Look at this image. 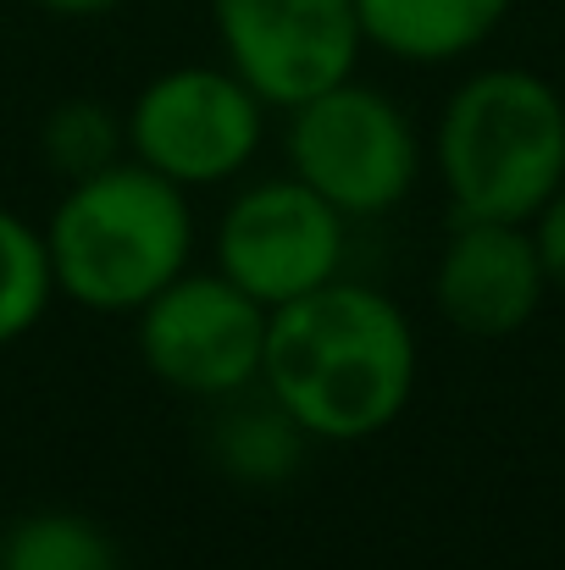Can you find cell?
<instances>
[{"label": "cell", "instance_id": "1", "mask_svg": "<svg viewBox=\"0 0 565 570\" xmlns=\"http://www.w3.org/2000/svg\"><path fill=\"white\" fill-rule=\"evenodd\" d=\"M421 372L410 316L367 283H322L266 322L261 387L311 443H367L388 432Z\"/></svg>", "mask_w": 565, "mask_h": 570}, {"label": "cell", "instance_id": "2", "mask_svg": "<svg viewBox=\"0 0 565 570\" xmlns=\"http://www.w3.org/2000/svg\"><path fill=\"white\" fill-rule=\"evenodd\" d=\"M45 249L61 299L100 316H139L194 261L188 189L128 156L67 184L45 222Z\"/></svg>", "mask_w": 565, "mask_h": 570}, {"label": "cell", "instance_id": "3", "mask_svg": "<svg viewBox=\"0 0 565 570\" xmlns=\"http://www.w3.org/2000/svg\"><path fill=\"white\" fill-rule=\"evenodd\" d=\"M432 167L455 216L533 222L565 184V100L527 67L455 83L432 128Z\"/></svg>", "mask_w": 565, "mask_h": 570}, {"label": "cell", "instance_id": "4", "mask_svg": "<svg viewBox=\"0 0 565 570\" xmlns=\"http://www.w3.org/2000/svg\"><path fill=\"white\" fill-rule=\"evenodd\" d=\"M283 156L300 184H311L350 222L388 216L421 178V139L410 111L361 78L289 106Z\"/></svg>", "mask_w": 565, "mask_h": 570}, {"label": "cell", "instance_id": "5", "mask_svg": "<svg viewBox=\"0 0 565 570\" xmlns=\"http://www.w3.org/2000/svg\"><path fill=\"white\" fill-rule=\"evenodd\" d=\"M123 122L139 167L178 189H211L255 161L266 139V100L233 67H173L134 95Z\"/></svg>", "mask_w": 565, "mask_h": 570}, {"label": "cell", "instance_id": "6", "mask_svg": "<svg viewBox=\"0 0 565 570\" xmlns=\"http://www.w3.org/2000/svg\"><path fill=\"white\" fill-rule=\"evenodd\" d=\"M272 311L222 272H184L139 311V361L188 399H233L261 387Z\"/></svg>", "mask_w": 565, "mask_h": 570}, {"label": "cell", "instance_id": "7", "mask_svg": "<svg viewBox=\"0 0 565 570\" xmlns=\"http://www.w3.org/2000/svg\"><path fill=\"white\" fill-rule=\"evenodd\" d=\"M344 227H350V216H339L322 194L311 184H300L294 173L261 178V184L238 189L222 205L216 272L233 277L266 311L294 305L300 294H311V288L339 277V266H344Z\"/></svg>", "mask_w": 565, "mask_h": 570}, {"label": "cell", "instance_id": "8", "mask_svg": "<svg viewBox=\"0 0 565 570\" xmlns=\"http://www.w3.org/2000/svg\"><path fill=\"white\" fill-rule=\"evenodd\" d=\"M211 28L222 67L277 111L355 78L367 50L355 0H211Z\"/></svg>", "mask_w": 565, "mask_h": 570}, {"label": "cell", "instance_id": "9", "mask_svg": "<svg viewBox=\"0 0 565 570\" xmlns=\"http://www.w3.org/2000/svg\"><path fill=\"white\" fill-rule=\"evenodd\" d=\"M549 272L533 222L455 216L432 266V305L460 338H516L549 299Z\"/></svg>", "mask_w": 565, "mask_h": 570}, {"label": "cell", "instance_id": "10", "mask_svg": "<svg viewBox=\"0 0 565 570\" xmlns=\"http://www.w3.org/2000/svg\"><path fill=\"white\" fill-rule=\"evenodd\" d=\"M516 0H355L361 33L393 61L444 67L494 39Z\"/></svg>", "mask_w": 565, "mask_h": 570}, {"label": "cell", "instance_id": "11", "mask_svg": "<svg viewBox=\"0 0 565 570\" xmlns=\"http://www.w3.org/2000/svg\"><path fill=\"white\" fill-rule=\"evenodd\" d=\"M305 449H311L305 426L272 393H255V387L216 399V415L205 426L211 465L238 488H283L300 471Z\"/></svg>", "mask_w": 565, "mask_h": 570}, {"label": "cell", "instance_id": "12", "mask_svg": "<svg viewBox=\"0 0 565 570\" xmlns=\"http://www.w3.org/2000/svg\"><path fill=\"white\" fill-rule=\"evenodd\" d=\"M0 570H128L117 538L78 510H33L22 515L6 543Z\"/></svg>", "mask_w": 565, "mask_h": 570}, {"label": "cell", "instance_id": "13", "mask_svg": "<svg viewBox=\"0 0 565 570\" xmlns=\"http://www.w3.org/2000/svg\"><path fill=\"white\" fill-rule=\"evenodd\" d=\"M39 156L61 184H84V178L128 161V122H123V111H111L106 100H89V95L56 100L39 122Z\"/></svg>", "mask_w": 565, "mask_h": 570}, {"label": "cell", "instance_id": "14", "mask_svg": "<svg viewBox=\"0 0 565 570\" xmlns=\"http://www.w3.org/2000/svg\"><path fill=\"white\" fill-rule=\"evenodd\" d=\"M56 299L50 277V249L33 222L0 205V350L28 338Z\"/></svg>", "mask_w": 565, "mask_h": 570}, {"label": "cell", "instance_id": "15", "mask_svg": "<svg viewBox=\"0 0 565 570\" xmlns=\"http://www.w3.org/2000/svg\"><path fill=\"white\" fill-rule=\"evenodd\" d=\"M533 238H538V255H544L549 288L565 294V184L555 189V199L533 216Z\"/></svg>", "mask_w": 565, "mask_h": 570}, {"label": "cell", "instance_id": "16", "mask_svg": "<svg viewBox=\"0 0 565 570\" xmlns=\"http://www.w3.org/2000/svg\"><path fill=\"white\" fill-rule=\"evenodd\" d=\"M39 11H50V17H106V11H117L123 0H33Z\"/></svg>", "mask_w": 565, "mask_h": 570}]
</instances>
